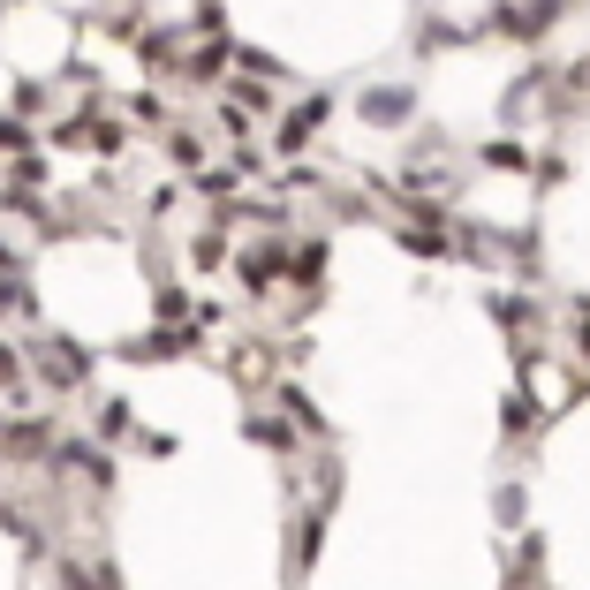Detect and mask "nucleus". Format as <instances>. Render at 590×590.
<instances>
[{
    "label": "nucleus",
    "mask_w": 590,
    "mask_h": 590,
    "mask_svg": "<svg viewBox=\"0 0 590 590\" xmlns=\"http://www.w3.org/2000/svg\"><path fill=\"white\" fill-rule=\"evenodd\" d=\"M38 371H46V386H76V348H38Z\"/></svg>",
    "instance_id": "f257e3e1"
},
{
    "label": "nucleus",
    "mask_w": 590,
    "mask_h": 590,
    "mask_svg": "<svg viewBox=\"0 0 590 590\" xmlns=\"http://www.w3.org/2000/svg\"><path fill=\"white\" fill-rule=\"evenodd\" d=\"M16 379V348H0V386Z\"/></svg>",
    "instance_id": "7ed1b4c3"
},
{
    "label": "nucleus",
    "mask_w": 590,
    "mask_h": 590,
    "mask_svg": "<svg viewBox=\"0 0 590 590\" xmlns=\"http://www.w3.org/2000/svg\"><path fill=\"white\" fill-rule=\"evenodd\" d=\"M23 144H31V137H23V122H0V152H23Z\"/></svg>",
    "instance_id": "f03ea898"
}]
</instances>
